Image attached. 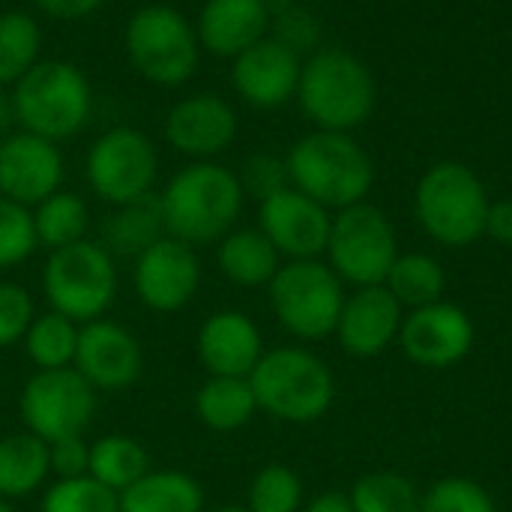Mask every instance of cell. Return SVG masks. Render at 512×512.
<instances>
[{"label":"cell","instance_id":"1","mask_svg":"<svg viewBox=\"0 0 512 512\" xmlns=\"http://www.w3.org/2000/svg\"><path fill=\"white\" fill-rule=\"evenodd\" d=\"M165 228L189 246L219 243L237 228L246 192L237 171L207 159L183 165L159 192Z\"/></svg>","mask_w":512,"mask_h":512},{"label":"cell","instance_id":"2","mask_svg":"<svg viewBox=\"0 0 512 512\" xmlns=\"http://www.w3.org/2000/svg\"><path fill=\"white\" fill-rule=\"evenodd\" d=\"M15 126L54 144L84 132L93 117V84L81 66L63 57H42L9 87Z\"/></svg>","mask_w":512,"mask_h":512},{"label":"cell","instance_id":"3","mask_svg":"<svg viewBox=\"0 0 512 512\" xmlns=\"http://www.w3.org/2000/svg\"><path fill=\"white\" fill-rule=\"evenodd\" d=\"M315 129L351 132L363 126L378 102L372 69L345 48H318L303 60L297 96Z\"/></svg>","mask_w":512,"mask_h":512},{"label":"cell","instance_id":"4","mask_svg":"<svg viewBox=\"0 0 512 512\" xmlns=\"http://www.w3.org/2000/svg\"><path fill=\"white\" fill-rule=\"evenodd\" d=\"M291 186L324 204L330 213L366 201L375 183L372 156L351 132L315 129L294 141L285 156Z\"/></svg>","mask_w":512,"mask_h":512},{"label":"cell","instance_id":"5","mask_svg":"<svg viewBox=\"0 0 512 512\" xmlns=\"http://www.w3.org/2000/svg\"><path fill=\"white\" fill-rule=\"evenodd\" d=\"M258 411L279 423H318L336 399V378L330 366L300 345L270 348L249 375Z\"/></svg>","mask_w":512,"mask_h":512},{"label":"cell","instance_id":"6","mask_svg":"<svg viewBox=\"0 0 512 512\" xmlns=\"http://www.w3.org/2000/svg\"><path fill=\"white\" fill-rule=\"evenodd\" d=\"M126 60L153 87H183L201 63L195 21L171 3L138 6L123 27Z\"/></svg>","mask_w":512,"mask_h":512},{"label":"cell","instance_id":"7","mask_svg":"<svg viewBox=\"0 0 512 512\" xmlns=\"http://www.w3.org/2000/svg\"><path fill=\"white\" fill-rule=\"evenodd\" d=\"M489 195L483 180L462 162L432 165L414 195V213L420 228L441 246L462 249L486 234Z\"/></svg>","mask_w":512,"mask_h":512},{"label":"cell","instance_id":"8","mask_svg":"<svg viewBox=\"0 0 512 512\" xmlns=\"http://www.w3.org/2000/svg\"><path fill=\"white\" fill-rule=\"evenodd\" d=\"M117 285V258L96 240H78L54 249L42 264V294L48 309L75 324L105 318L117 297Z\"/></svg>","mask_w":512,"mask_h":512},{"label":"cell","instance_id":"9","mask_svg":"<svg viewBox=\"0 0 512 512\" xmlns=\"http://www.w3.org/2000/svg\"><path fill=\"white\" fill-rule=\"evenodd\" d=\"M270 309L285 333L300 342H321L336 333L345 303V282L327 261H282L279 273L267 285Z\"/></svg>","mask_w":512,"mask_h":512},{"label":"cell","instance_id":"10","mask_svg":"<svg viewBox=\"0 0 512 512\" xmlns=\"http://www.w3.org/2000/svg\"><path fill=\"white\" fill-rule=\"evenodd\" d=\"M330 270L351 288L384 285L393 261L399 258L396 228L387 213L369 201L333 213L327 240Z\"/></svg>","mask_w":512,"mask_h":512},{"label":"cell","instance_id":"11","mask_svg":"<svg viewBox=\"0 0 512 512\" xmlns=\"http://www.w3.org/2000/svg\"><path fill=\"white\" fill-rule=\"evenodd\" d=\"M84 180L108 207L129 204L156 192L159 150L147 132L135 126H111L87 147Z\"/></svg>","mask_w":512,"mask_h":512},{"label":"cell","instance_id":"12","mask_svg":"<svg viewBox=\"0 0 512 512\" xmlns=\"http://www.w3.org/2000/svg\"><path fill=\"white\" fill-rule=\"evenodd\" d=\"M24 432L45 444L84 435L96 414V390L69 369H36L18 399Z\"/></svg>","mask_w":512,"mask_h":512},{"label":"cell","instance_id":"13","mask_svg":"<svg viewBox=\"0 0 512 512\" xmlns=\"http://www.w3.org/2000/svg\"><path fill=\"white\" fill-rule=\"evenodd\" d=\"M240 132V117L234 105L213 93L198 90L189 96H180L162 123V135L171 150L186 156L189 162H207L231 150Z\"/></svg>","mask_w":512,"mask_h":512},{"label":"cell","instance_id":"14","mask_svg":"<svg viewBox=\"0 0 512 512\" xmlns=\"http://www.w3.org/2000/svg\"><path fill=\"white\" fill-rule=\"evenodd\" d=\"M132 288L150 312H180L201 288V261L195 246L165 234L132 261Z\"/></svg>","mask_w":512,"mask_h":512},{"label":"cell","instance_id":"15","mask_svg":"<svg viewBox=\"0 0 512 512\" xmlns=\"http://www.w3.org/2000/svg\"><path fill=\"white\" fill-rule=\"evenodd\" d=\"M474 336L471 315L450 300H438L405 312L396 345L420 369H450L471 354Z\"/></svg>","mask_w":512,"mask_h":512},{"label":"cell","instance_id":"16","mask_svg":"<svg viewBox=\"0 0 512 512\" xmlns=\"http://www.w3.org/2000/svg\"><path fill=\"white\" fill-rule=\"evenodd\" d=\"M66 159L60 144L12 129L0 141V195L24 207H36L57 189H63Z\"/></svg>","mask_w":512,"mask_h":512},{"label":"cell","instance_id":"17","mask_svg":"<svg viewBox=\"0 0 512 512\" xmlns=\"http://www.w3.org/2000/svg\"><path fill=\"white\" fill-rule=\"evenodd\" d=\"M333 213L288 186L258 204V228L285 261H309L327 252Z\"/></svg>","mask_w":512,"mask_h":512},{"label":"cell","instance_id":"18","mask_svg":"<svg viewBox=\"0 0 512 512\" xmlns=\"http://www.w3.org/2000/svg\"><path fill=\"white\" fill-rule=\"evenodd\" d=\"M72 366L96 393H120L141 378L144 351L132 330H126L117 321L99 318L81 324Z\"/></svg>","mask_w":512,"mask_h":512},{"label":"cell","instance_id":"19","mask_svg":"<svg viewBox=\"0 0 512 512\" xmlns=\"http://www.w3.org/2000/svg\"><path fill=\"white\" fill-rule=\"evenodd\" d=\"M303 57L270 33L231 60V87L252 108H279L297 96Z\"/></svg>","mask_w":512,"mask_h":512},{"label":"cell","instance_id":"20","mask_svg":"<svg viewBox=\"0 0 512 512\" xmlns=\"http://www.w3.org/2000/svg\"><path fill=\"white\" fill-rule=\"evenodd\" d=\"M405 321V309L384 285L354 288V294H345L336 339L345 354L369 360L381 357L399 342V330Z\"/></svg>","mask_w":512,"mask_h":512},{"label":"cell","instance_id":"21","mask_svg":"<svg viewBox=\"0 0 512 512\" xmlns=\"http://www.w3.org/2000/svg\"><path fill=\"white\" fill-rule=\"evenodd\" d=\"M195 351L207 375L249 378L264 357V336L258 324L240 309H222L207 315L198 330Z\"/></svg>","mask_w":512,"mask_h":512},{"label":"cell","instance_id":"22","mask_svg":"<svg viewBox=\"0 0 512 512\" xmlns=\"http://www.w3.org/2000/svg\"><path fill=\"white\" fill-rule=\"evenodd\" d=\"M201 51L234 60L270 33L267 0H204L195 18Z\"/></svg>","mask_w":512,"mask_h":512},{"label":"cell","instance_id":"23","mask_svg":"<svg viewBox=\"0 0 512 512\" xmlns=\"http://www.w3.org/2000/svg\"><path fill=\"white\" fill-rule=\"evenodd\" d=\"M216 264L237 288H267L282 267V255L261 228H234L216 243Z\"/></svg>","mask_w":512,"mask_h":512},{"label":"cell","instance_id":"24","mask_svg":"<svg viewBox=\"0 0 512 512\" xmlns=\"http://www.w3.org/2000/svg\"><path fill=\"white\" fill-rule=\"evenodd\" d=\"M168 234L159 192H150L144 198H135L129 204L111 207L105 225H102V246L114 258H138L144 249L159 243Z\"/></svg>","mask_w":512,"mask_h":512},{"label":"cell","instance_id":"25","mask_svg":"<svg viewBox=\"0 0 512 512\" xmlns=\"http://www.w3.org/2000/svg\"><path fill=\"white\" fill-rule=\"evenodd\" d=\"M120 512H204V489L183 471H147L120 495Z\"/></svg>","mask_w":512,"mask_h":512},{"label":"cell","instance_id":"26","mask_svg":"<svg viewBox=\"0 0 512 512\" xmlns=\"http://www.w3.org/2000/svg\"><path fill=\"white\" fill-rule=\"evenodd\" d=\"M195 414L210 432H219V435L249 426L252 417L258 414V402H255L249 378L210 375L195 393Z\"/></svg>","mask_w":512,"mask_h":512},{"label":"cell","instance_id":"27","mask_svg":"<svg viewBox=\"0 0 512 512\" xmlns=\"http://www.w3.org/2000/svg\"><path fill=\"white\" fill-rule=\"evenodd\" d=\"M51 474L48 444L30 432L0 438V498L18 501L45 486Z\"/></svg>","mask_w":512,"mask_h":512},{"label":"cell","instance_id":"28","mask_svg":"<svg viewBox=\"0 0 512 512\" xmlns=\"http://www.w3.org/2000/svg\"><path fill=\"white\" fill-rule=\"evenodd\" d=\"M384 288L408 312V309H420V306L444 300L447 273H444L441 261L426 252H399V258L393 261V267L384 279Z\"/></svg>","mask_w":512,"mask_h":512},{"label":"cell","instance_id":"29","mask_svg":"<svg viewBox=\"0 0 512 512\" xmlns=\"http://www.w3.org/2000/svg\"><path fill=\"white\" fill-rule=\"evenodd\" d=\"M33 225L36 240L48 252L72 246L78 240H87L90 231V207L87 201L72 189H57L45 201L33 207Z\"/></svg>","mask_w":512,"mask_h":512},{"label":"cell","instance_id":"30","mask_svg":"<svg viewBox=\"0 0 512 512\" xmlns=\"http://www.w3.org/2000/svg\"><path fill=\"white\" fill-rule=\"evenodd\" d=\"M147 471H150V456L129 435H105L90 444L87 474L117 495H123L129 486H135Z\"/></svg>","mask_w":512,"mask_h":512},{"label":"cell","instance_id":"31","mask_svg":"<svg viewBox=\"0 0 512 512\" xmlns=\"http://www.w3.org/2000/svg\"><path fill=\"white\" fill-rule=\"evenodd\" d=\"M42 60V27L24 9L0 12V87H12Z\"/></svg>","mask_w":512,"mask_h":512},{"label":"cell","instance_id":"32","mask_svg":"<svg viewBox=\"0 0 512 512\" xmlns=\"http://www.w3.org/2000/svg\"><path fill=\"white\" fill-rule=\"evenodd\" d=\"M78 333H81V324L48 309L33 318L21 342L36 369H69L75 363Z\"/></svg>","mask_w":512,"mask_h":512},{"label":"cell","instance_id":"33","mask_svg":"<svg viewBox=\"0 0 512 512\" xmlns=\"http://www.w3.org/2000/svg\"><path fill=\"white\" fill-rule=\"evenodd\" d=\"M348 498L354 512H420L417 486L396 471H372L360 477Z\"/></svg>","mask_w":512,"mask_h":512},{"label":"cell","instance_id":"34","mask_svg":"<svg viewBox=\"0 0 512 512\" xmlns=\"http://www.w3.org/2000/svg\"><path fill=\"white\" fill-rule=\"evenodd\" d=\"M303 504V480L288 465H264L249 483V512H300Z\"/></svg>","mask_w":512,"mask_h":512},{"label":"cell","instance_id":"35","mask_svg":"<svg viewBox=\"0 0 512 512\" xmlns=\"http://www.w3.org/2000/svg\"><path fill=\"white\" fill-rule=\"evenodd\" d=\"M270 6V36L291 48L300 57H309L321 48V21L318 15L297 0H267Z\"/></svg>","mask_w":512,"mask_h":512},{"label":"cell","instance_id":"36","mask_svg":"<svg viewBox=\"0 0 512 512\" xmlns=\"http://www.w3.org/2000/svg\"><path fill=\"white\" fill-rule=\"evenodd\" d=\"M39 512H120V495L96 483L90 474L54 480L42 495Z\"/></svg>","mask_w":512,"mask_h":512},{"label":"cell","instance_id":"37","mask_svg":"<svg viewBox=\"0 0 512 512\" xmlns=\"http://www.w3.org/2000/svg\"><path fill=\"white\" fill-rule=\"evenodd\" d=\"M39 249L33 210L0 195V270L24 264Z\"/></svg>","mask_w":512,"mask_h":512},{"label":"cell","instance_id":"38","mask_svg":"<svg viewBox=\"0 0 512 512\" xmlns=\"http://www.w3.org/2000/svg\"><path fill=\"white\" fill-rule=\"evenodd\" d=\"M420 512H495V504L480 483L447 477L420 495Z\"/></svg>","mask_w":512,"mask_h":512},{"label":"cell","instance_id":"39","mask_svg":"<svg viewBox=\"0 0 512 512\" xmlns=\"http://www.w3.org/2000/svg\"><path fill=\"white\" fill-rule=\"evenodd\" d=\"M237 177H240L243 192L252 195L258 204L291 186L285 156H276V153H252V156L243 162V168L237 171Z\"/></svg>","mask_w":512,"mask_h":512},{"label":"cell","instance_id":"40","mask_svg":"<svg viewBox=\"0 0 512 512\" xmlns=\"http://www.w3.org/2000/svg\"><path fill=\"white\" fill-rule=\"evenodd\" d=\"M33 318H36V309H33L30 291L21 288L18 282L0 279V351L18 345L27 327L33 324Z\"/></svg>","mask_w":512,"mask_h":512},{"label":"cell","instance_id":"41","mask_svg":"<svg viewBox=\"0 0 512 512\" xmlns=\"http://www.w3.org/2000/svg\"><path fill=\"white\" fill-rule=\"evenodd\" d=\"M48 462H51V474L57 480L84 477L90 468V444L84 441V435L54 441V444H48Z\"/></svg>","mask_w":512,"mask_h":512},{"label":"cell","instance_id":"42","mask_svg":"<svg viewBox=\"0 0 512 512\" xmlns=\"http://www.w3.org/2000/svg\"><path fill=\"white\" fill-rule=\"evenodd\" d=\"M30 3L54 21H81L105 6V0H30Z\"/></svg>","mask_w":512,"mask_h":512},{"label":"cell","instance_id":"43","mask_svg":"<svg viewBox=\"0 0 512 512\" xmlns=\"http://www.w3.org/2000/svg\"><path fill=\"white\" fill-rule=\"evenodd\" d=\"M483 237H492L501 246H512V198H501L489 204Z\"/></svg>","mask_w":512,"mask_h":512},{"label":"cell","instance_id":"44","mask_svg":"<svg viewBox=\"0 0 512 512\" xmlns=\"http://www.w3.org/2000/svg\"><path fill=\"white\" fill-rule=\"evenodd\" d=\"M300 512H354L348 492H321L303 504Z\"/></svg>","mask_w":512,"mask_h":512},{"label":"cell","instance_id":"45","mask_svg":"<svg viewBox=\"0 0 512 512\" xmlns=\"http://www.w3.org/2000/svg\"><path fill=\"white\" fill-rule=\"evenodd\" d=\"M15 117H12V102H9V90L0 87V141L12 132Z\"/></svg>","mask_w":512,"mask_h":512},{"label":"cell","instance_id":"46","mask_svg":"<svg viewBox=\"0 0 512 512\" xmlns=\"http://www.w3.org/2000/svg\"><path fill=\"white\" fill-rule=\"evenodd\" d=\"M204 512H249L246 510V504L240 507V504H225V507H213V510H204Z\"/></svg>","mask_w":512,"mask_h":512},{"label":"cell","instance_id":"47","mask_svg":"<svg viewBox=\"0 0 512 512\" xmlns=\"http://www.w3.org/2000/svg\"><path fill=\"white\" fill-rule=\"evenodd\" d=\"M0 512H15V507H12V501L0 498Z\"/></svg>","mask_w":512,"mask_h":512},{"label":"cell","instance_id":"48","mask_svg":"<svg viewBox=\"0 0 512 512\" xmlns=\"http://www.w3.org/2000/svg\"><path fill=\"white\" fill-rule=\"evenodd\" d=\"M297 3H312V0H297Z\"/></svg>","mask_w":512,"mask_h":512}]
</instances>
